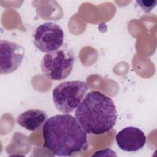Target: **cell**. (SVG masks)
Instances as JSON below:
<instances>
[{
  "instance_id": "obj_1",
  "label": "cell",
  "mask_w": 157,
  "mask_h": 157,
  "mask_svg": "<svg viewBox=\"0 0 157 157\" xmlns=\"http://www.w3.org/2000/svg\"><path fill=\"white\" fill-rule=\"evenodd\" d=\"M86 134L75 117L67 113L57 114L43 124V145L54 155L70 156L88 148Z\"/></svg>"
},
{
  "instance_id": "obj_2",
  "label": "cell",
  "mask_w": 157,
  "mask_h": 157,
  "mask_svg": "<svg viewBox=\"0 0 157 157\" xmlns=\"http://www.w3.org/2000/svg\"><path fill=\"white\" fill-rule=\"evenodd\" d=\"M75 117L86 133L99 135L114 127L117 111L111 98L99 91H91L76 109Z\"/></svg>"
},
{
  "instance_id": "obj_3",
  "label": "cell",
  "mask_w": 157,
  "mask_h": 157,
  "mask_svg": "<svg viewBox=\"0 0 157 157\" xmlns=\"http://www.w3.org/2000/svg\"><path fill=\"white\" fill-rule=\"evenodd\" d=\"M88 86L81 80L63 82L53 90V102L56 109L64 113L73 112L82 101Z\"/></svg>"
},
{
  "instance_id": "obj_4",
  "label": "cell",
  "mask_w": 157,
  "mask_h": 157,
  "mask_svg": "<svg viewBox=\"0 0 157 157\" xmlns=\"http://www.w3.org/2000/svg\"><path fill=\"white\" fill-rule=\"evenodd\" d=\"M75 58L73 53L66 48H60L45 54L41 61L43 74L51 80L66 78L72 71Z\"/></svg>"
},
{
  "instance_id": "obj_5",
  "label": "cell",
  "mask_w": 157,
  "mask_h": 157,
  "mask_svg": "<svg viewBox=\"0 0 157 157\" xmlns=\"http://www.w3.org/2000/svg\"><path fill=\"white\" fill-rule=\"evenodd\" d=\"M64 34L59 25L53 22H45L37 27L33 34L36 47L44 53L56 51L62 46Z\"/></svg>"
},
{
  "instance_id": "obj_6",
  "label": "cell",
  "mask_w": 157,
  "mask_h": 157,
  "mask_svg": "<svg viewBox=\"0 0 157 157\" xmlns=\"http://www.w3.org/2000/svg\"><path fill=\"white\" fill-rule=\"evenodd\" d=\"M25 48L20 44L6 40H0V73L7 74L16 71L21 65Z\"/></svg>"
},
{
  "instance_id": "obj_7",
  "label": "cell",
  "mask_w": 157,
  "mask_h": 157,
  "mask_svg": "<svg viewBox=\"0 0 157 157\" xmlns=\"http://www.w3.org/2000/svg\"><path fill=\"white\" fill-rule=\"evenodd\" d=\"M115 140L121 150L128 152H135L144 147L146 142V136L139 128L128 126L117 134Z\"/></svg>"
},
{
  "instance_id": "obj_8",
  "label": "cell",
  "mask_w": 157,
  "mask_h": 157,
  "mask_svg": "<svg viewBox=\"0 0 157 157\" xmlns=\"http://www.w3.org/2000/svg\"><path fill=\"white\" fill-rule=\"evenodd\" d=\"M47 118V114L44 111L39 109H29L20 114L17 117V122L23 128L30 131H35L42 127Z\"/></svg>"
},
{
  "instance_id": "obj_9",
  "label": "cell",
  "mask_w": 157,
  "mask_h": 157,
  "mask_svg": "<svg viewBox=\"0 0 157 157\" xmlns=\"http://www.w3.org/2000/svg\"><path fill=\"white\" fill-rule=\"evenodd\" d=\"M136 2L147 13L150 12L156 4V1H136Z\"/></svg>"
}]
</instances>
